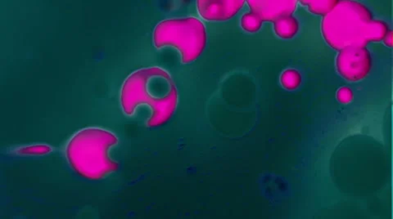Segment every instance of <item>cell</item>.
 I'll use <instances>...</instances> for the list:
<instances>
[{
  "label": "cell",
  "mask_w": 393,
  "mask_h": 219,
  "mask_svg": "<svg viewBox=\"0 0 393 219\" xmlns=\"http://www.w3.org/2000/svg\"><path fill=\"white\" fill-rule=\"evenodd\" d=\"M336 63L340 74L350 81L364 79L372 66L370 53L366 47H348L340 50Z\"/></svg>",
  "instance_id": "obj_5"
},
{
  "label": "cell",
  "mask_w": 393,
  "mask_h": 219,
  "mask_svg": "<svg viewBox=\"0 0 393 219\" xmlns=\"http://www.w3.org/2000/svg\"><path fill=\"white\" fill-rule=\"evenodd\" d=\"M117 143L114 134L100 129H83L67 146V158L73 170L88 179H100L119 168L108 151Z\"/></svg>",
  "instance_id": "obj_3"
},
{
  "label": "cell",
  "mask_w": 393,
  "mask_h": 219,
  "mask_svg": "<svg viewBox=\"0 0 393 219\" xmlns=\"http://www.w3.org/2000/svg\"><path fill=\"white\" fill-rule=\"evenodd\" d=\"M242 0H227V1H213L201 0L198 1V10L206 20L225 21L233 18L243 8Z\"/></svg>",
  "instance_id": "obj_6"
},
{
  "label": "cell",
  "mask_w": 393,
  "mask_h": 219,
  "mask_svg": "<svg viewBox=\"0 0 393 219\" xmlns=\"http://www.w3.org/2000/svg\"><path fill=\"white\" fill-rule=\"evenodd\" d=\"M121 100L128 116H132L139 105H147L153 111L147 125L157 127L171 119L178 94L170 75L158 67H151L139 70L126 79Z\"/></svg>",
  "instance_id": "obj_1"
},
{
  "label": "cell",
  "mask_w": 393,
  "mask_h": 219,
  "mask_svg": "<svg viewBox=\"0 0 393 219\" xmlns=\"http://www.w3.org/2000/svg\"><path fill=\"white\" fill-rule=\"evenodd\" d=\"M302 82L301 75L295 70H285L281 75V83L287 90H294Z\"/></svg>",
  "instance_id": "obj_10"
},
{
  "label": "cell",
  "mask_w": 393,
  "mask_h": 219,
  "mask_svg": "<svg viewBox=\"0 0 393 219\" xmlns=\"http://www.w3.org/2000/svg\"><path fill=\"white\" fill-rule=\"evenodd\" d=\"M384 41H385V44L388 46H390V47H392V32L390 31V32H388L387 34V36H385V38H384Z\"/></svg>",
  "instance_id": "obj_14"
},
{
  "label": "cell",
  "mask_w": 393,
  "mask_h": 219,
  "mask_svg": "<svg viewBox=\"0 0 393 219\" xmlns=\"http://www.w3.org/2000/svg\"><path fill=\"white\" fill-rule=\"evenodd\" d=\"M322 31L325 40L337 50L366 47L369 42L384 40L390 32L386 23L374 20L368 8L353 1H339L324 16Z\"/></svg>",
  "instance_id": "obj_2"
},
{
  "label": "cell",
  "mask_w": 393,
  "mask_h": 219,
  "mask_svg": "<svg viewBox=\"0 0 393 219\" xmlns=\"http://www.w3.org/2000/svg\"><path fill=\"white\" fill-rule=\"evenodd\" d=\"M337 2L339 1H313V0L312 1L311 0L301 1L303 4H306L313 14L325 16L335 8Z\"/></svg>",
  "instance_id": "obj_9"
},
{
  "label": "cell",
  "mask_w": 393,
  "mask_h": 219,
  "mask_svg": "<svg viewBox=\"0 0 393 219\" xmlns=\"http://www.w3.org/2000/svg\"><path fill=\"white\" fill-rule=\"evenodd\" d=\"M52 149H50L49 146L46 145H36L23 147V149H19L16 151V153L22 155H45L48 154L51 151Z\"/></svg>",
  "instance_id": "obj_12"
},
{
  "label": "cell",
  "mask_w": 393,
  "mask_h": 219,
  "mask_svg": "<svg viewBox=\"0 0 393 219\" xmlns=\"http://www.w3.org/2000/svg\"><path fill=\"white\" fill-rule=\"evenodd\" d=\"M297 19L291 16H284L274 23V31L283 39H291L298 31Z\"/></svg>",
  "instance_id": "obj_8"
},
{
  "label": "cell",
  "mask_w": 393,
  "mask_h": 219,
  "mask_svg": "<svg viewBox=\"0 0 393 219\" xmlns=\"http://www.w3.org/2000/svg\"><path fill=\"white\" fill-rule=\"evenodd\" d=\"M353 99V92L348 87L340 88L337 92V99L342 103H348Z\"/></svg>",
  "instance_id": "obj_13"
},
{
  "label": "cell",
  "mask_w": 393,
  "mask_h": 219,
  "mask_svg": "<svg viewBox=\"0 0 393 219\" xmlns=\"http://www.w3.org/2000/svg\"><path fill=\"white\" fill-rule=\"evenodd\" d=\"M252 12L259 15L262 20L276 23L284 16H291L297 8V1H248Z\"/></svg>",
  "instance_id": "obj_7"
},
{
  "label": "cell",
  "mask_w": 393,
  "mask_h": 219,
  "mask_svg": "<svg viewBox=\"0 0 393 219\" xmlns=\"http://www.w3.org/2000/svg\"><path fill=\"white\" fill-rule=\"evenodd\" d=\"M156 47L173 46L179 50L184 63L192 62L205 49L206 29L200 20L193 18L164 21L156 27Z\"/></svg>",
  "instance_id": "obj_4"
},
{
  "label": "cell",
  "mask_w": 393,
  "mask_h": 219,
  "mask_svg": "<svg viewBox=\"0 0 393 219\" xmlns=\"http://www.w3.org/2000/svg\"><path fill=\"white\" fill-rule=\"evenodd\" d=\"M241 25L242 27L248 32H257L259 31L261 27L262 20L259 15L254 14V12H250V14H245L243 16L242 21H241Z\"/></svg>",
  "instance_id": "obj_11"
}]
</instances>
